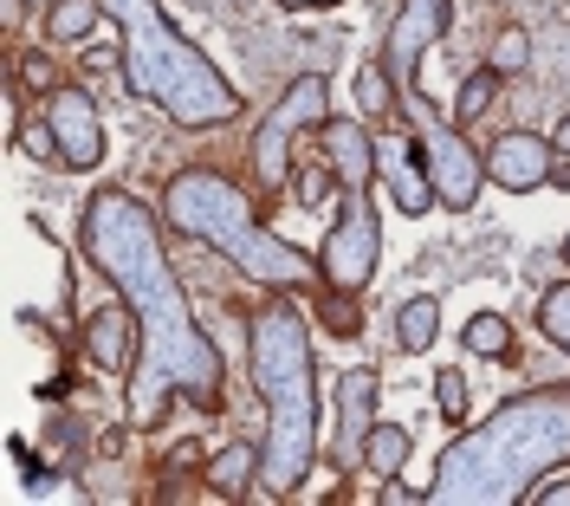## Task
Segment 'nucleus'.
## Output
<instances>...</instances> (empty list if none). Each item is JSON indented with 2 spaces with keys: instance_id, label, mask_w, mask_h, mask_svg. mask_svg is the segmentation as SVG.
<instances>
[{
  "instance_id": "nucleus-1",
  "label": "nucleus",
  "mask_w": 570,
  "mask_h": 506,
  "mask_svg": "<svg viewBox=\"0 0 570 506\" xmlns=\"http://www.w3.org/2000/svg\"><path fill=\"white\" fill-rule=\"evenodd\" d=\"M85 247L105 266L110 286L137 305V325H142V358L130 370V422L156 429L169 397L214 409L220 402V351H214L208 331L195 325L176 273H169V260L156 247L149 215L130 195L105 188V195L85 202Z\"/></svg>"
},
{
  "instance_id": "nucleus-2",
  "label": "nucleus",
  "mask_w": 570,
  "mask_h": 506,
  "mask_svg": "<svg viewBox=\"0 0 570 506\" xmlns=\"http://www.w3.org/2000/svg\"><path fill=\"white\" fill-rule=\"evenodd\" d=\"M247 363L266 422H273L259 441V480L273 494H298V480L318 461V383H312V331L292 299H273L253 312Z\"/></svg>"
},
{
  "instance_id": "nucleus-3",
  "label": "nucleus",
  "mask_w": 570,
  "mask_h": 506,
  "mask_svg": "<svg viewBox=\"0 0 570 506\" xmlns=\"http://www.w3.org/2000/svg\"><path fill=\"white\" fill-rule=\"evenodd\" d=\"M551 461H570V397L505 402L480 435L441 455V480L428 500H519Z\"/></svg>"
},
{
  "instance_id": "nucleus-4",
  "label": "nucleus",
  "mask_w": 570,
  "mask_h": 506,
  "mask_svg": "<svg viewBox=\"0 0 570 506\" xmlns=\"http://www.w3.org/2000/svg\"><path fill=\"white\" fill-rule=\"evenodd\" d=\"M98 7L124 33V78L137 98L163 105L176 124H227L240 110L234 85L163 20V0H98Z\"/></svg>"
},
{
  "instance_id": "nucleus-5",
  "label": "nucleus",
  "mask_w": 570,
  "mask_h": 506,
  "mask_svg": "<svg viewBox=\"0 0 570 506\" xmlns=\"http://www.w3.org/2000/svg\"><path fill=\"white\" fill-rule=\"evenodd\" d=\"M163 215L176 221L181 234H195L202 247H220L240 273L266 280V286H298V280L312 273L305 253L285 247L279 234H266V227L253 221L247 195L220 176V169H181V176L163 188Z\"/></svg>"
},
{
  "instance_id": "nucleus-6",
  "label": "nucleus",
  "mask_w": 570,
  "mask_h": 506,
  "mask_svg": "<svg viewBox=\"0 0 570 506\" xmlns=\"http://www.w3.org/2000/svg\"><path fill=\"white\" fill-rule=\"evenodd\" d=\"M376 260H383V221L370 208V188H344V215H337V227L324 234V247H318L324 286L363 292L376 280Z\"/></svg>"
},
{
  "instance_id": "nucleus-7",
  "label": "nucleus",
  "mask_w": 570,
  "mask_h": 506,
  "mask_svg": "<svg viewBox=\"0 0 570 506\" xmlns=\"http://www.w3.org/2000/svg\"><path fill=\"white\" fill-rule=\"evenodd\" d=\"M324 110H331V85H324L318 72L292 78L285 85V98L273 110H266V124L253 130V176H259V188H279L285 182V144L298 137V130H312V124H324Z\"/></svg>"
},
{
  "instance_id": "nucleus-8",
  "label": "nucleus",
  "mask_w": 570,
  "mask_h": 506,
  "mask_svg": "<svg viewBox=\"0 0 570 506\" xmlns=\"http://www.w3.org/2000/svg\"><path fill=\"white\" fill-rule=\"evenodd\" d=\"M39 110H46V124H52V137H59L66 169H98V163H105V117H98V98H91V91L52 85Z\"/></svg>"
},
{
  "instance_id": "nucleus-9",
  "label": "nucleus",
  "mask_w": 570,
  "mask_h": 506,
  "mask_svg": "<svg viewBox=\"0 0 570 506\" xmlns=\"http://www.w3.org/2000/svg\"><path fill=\"white\" fill-rule=\"evenodd\" d=\"M441 33H448V0H402L395 7L390 39H383V72L395 78V91L415 85V66H422V52Z\"/></svg>"
},
{
  "instance_id": "nucleus-10",
  "label": "nucleus",
  "mask_w": 570,
  "mask_h": 506,
  "mask_svg": "<svg viewBox=\"0 0 570 506\" xmlns=\"http://www.w3.org/2000/svg\"><path fill=\"white\" fill-rule=\"evenodd\" d=\"M487 176L499 188H512V195H532V188H544V182L558 176V144H544L532 130H505L487 149Z\"/></svg>"
},
{
  "instance_id": "nucleus-11",
  "label": "nucleus",
  "mask_w": 570,
  "mask_h": 506,
  "mask_svg": "<svg viewBox=\"0 0 570 506\" xmlns=\"http://www.w3.org/2000/svg\"><path fill=\"white\" fill-rule=\"evenodd\" d=\"M376 176L390 182L395 208L402 215H428L441 195H434V176H428V156H422V137H390L376 144Z\"/></svg>"
},
{
  "instance_id": "nucleus-12",
  "label": "nucleus",
  "mask_w": 570,
  "mask_h": 506,
  "mask_svg": "<svg viewBox=\"0 0 570 506\" xmlns=\"http://www.w3.org/2000/svg\"><path fill=\"white\" fill-rule=\"evenodd\" d=\"M85 358L98 363V370H110V377H130L142 358V325L124 305H98L85 319Z\"/></svg>"
},
{
  "instance_id": "nucleus-13",
  "label": "nucleus",
  "mask_w": 570,
  "mask_h": 506,
  "mask_svg": "<svg viewBox=\"0 0 570 506\" xmlns=\"http://www.w3.org/2000/svg\"><path fill=\"white\" fill-rule=\"evenodd\" d=\"M324 163L337 169V188H370L376 182V137L356 117H324Z\"/></svg>"
},
{
  "instance_id": "nucleus-14",
  "label": "nucleus",
  "mask_w": 570,
  "mask_h": 506,
  "mask_svg": "<svg viewBox=\"0 0 570 506\" xmlns=\"http://www.w3.org/2000/svg\"><path fill=\"white\" fill-rule=\"evenodd\" d=\"M376 397H383V383H376V370H344V383H337V416H344V461L363 455V441L376 429Z\"/></svg>"
},
{
  "instance_id": "nucleus-15",
  "label": "nucleus",
  "mask_w": 570,
  "mask_h": 506,
  "mask_svg": "<svg viewBox=\"0 0 570 506\" xmlns=\"http://www.w3.org/2000/svg\"><path fill=\"white\" fill-rule=\"evenodd\" d=\"M253 468H259V448H253V441H234V448H220V455L208 461V487L214 494H227V500H240L247 480H253Z\"/></svg>"
},
{
  "instance_id": "nucleus-16",
  "label": "nucleus",
  "mask_w": 570,
  "mask_h": 506,
  "mask_svg": "<svg viewBox=\"0 0 570 506\" xmlns=\"http://www.w3.org/2000/svg\"><path fill=\"white\" fill-rule=\"evenodd\" d=\"M363 468L383 474V480H395V474L409 468V429H402V422H376L370 441H363Z\"/></svg>"
},
{
  "instance_id": "nucleus-17",
  "label": "nucleus",
  "mask_w": 570,
  "mask_h": 506,
  "mask_svg": "<svg viewBox=\"0 0 570 506\" xmlns=\"http://www.w3.org/2000/svg\"><path fill=\"white\" fill-rule=\"evenodd\" d=\"M441 338V305L434 299H409L402 312H395V344L402 351H428Z\"/></svg>"
},
{
  "instance_id": "nucleus-18",
  "label": "nucleus",
  "mask_w": 570,
  "mask_h": 506,
  "mask_svg": "<svg viewBox=\"0 0 570 506\" xmlns=\"http://www.w3.org/2000/svg\"><path fill=\"white\" fill-rule=\"evenodd\" d=\"M98 0H52L46 7V39H59V46H71V39H85L91 27H98Z\"/></svg>"
},
{
  "instance_id": "nucleus-19",
  "label": "nucleus",
  "mask_w": 570,
  "mask_h": 506,
  "mask_svg": "<svg viewBox=\"0 0 570 506\" xmlns=\"http://www.w3.org/2000/svg\"><path fill=\"white\" fill-rule=\"evenodd\" d=\"M466 351L473 358H512V319H499V312H480V319H466Z\"/></svg>"
},
{
  "instance_id": "nucleus-20",
  "label": "nucleus",
  "mask_w": 570,
  "mask_h": 506,
  "mask_svg": "<svg viewBox=\"0 0 570 506\" xmlns=\"http://www.w3.org/2000/svg\"><path fill=\"white\" fill-rule=\"evenodd\" d=\"M499 78H505V72H493V66H487V72H473V78H461V98H454V110H461V124H473L480 110H493V98H499Z\"/></svg>"
},
{
  "instance_id": "nucleus-21",
  "label": "nucleus",
  "mask_w": 570,
  "mask_h": 506,
  "mask_svg": "<svg viewBox=\"0 0 570 506\" xmlns=\"http://www.w3.org/2000/svg\"><path fill=\"white\" fill-rule=\"evenodd\" d=\"M538 325H544V338H551L558 351H570V286H551V292H544V305H538Z\"/></svg>"
},
{
  "instance_id": "nucleus-22",
  "label": "nucleus",
  "mask_w": 570,
  "mask_h": 506,
  "mask_svg": "<svg viewBox=\"0 0 570 506\" xmlns=\"http://www.w3.org/2000/svg\"><path fill=\"white\" fill-rule=\"evenodd\" d=\"M525 59H532V33H525V27H505V33L493 39V59H487V66H493V72H525Z\"/></svg>"
},
{
  "instance_id": "nucleus-23",
  "label": "nucleus",
  "mask_w": 570,
  "mask_h": 506,
  "mask_svg": "<svg viewBox=\"0 0 570 506\" xmlns=\"http://www.w3.org/2000/svg\"><path fill=\"white\" fill-rule=\"evenodd\" d=\"M20 149H27V156H39V163H59V169H66V156H59V137H52L46 110H39L33 124H20Z\"/></svg>"
},
{
  "instance_id": "nucleus-24",
  "label": "nucleus",
  "mask_w": 570,
  "mask_h": 506,
  "mask_svg": "<svg viewBox=\"0 0 570 506\" xmlns=\"http://www.w3.org/2000/svg\"><path fill=\"white\" fill-rule=\"evenodd\" d=\"M351 299H356V292L331 286V292H324V305H318V312H324V325L337 331V338H351V331H363V319H356V305H351Z\"/></svg>"
},
{
  "instance_id": "nucleus-25",
  "label": "nucleus",
  "mask_w": 570,
  "mask_h": 506,
  "mask_svg": "<svg viewBox=\"0 0 570 506\" xmlns=\"http://www.w3.org/2000/svg\"><path fill=\"white\" fill-rule=\"evenodd\" d=\"M434 402H441L448 422H461L466 416V377L461 370H434Z\"/></svg>"
},
{
  "instance_id": "nucleus-26",
  "label": "nucleus",
  "mask_w": 570,
  "mask_h": 506,
  "mask_svg": "<svg viewBox=\"0 0 570 506\" xmlns=\"http://www.w3.org/2000/svg\"><path fill=\"white\" fill-rule=\"evenodd\" d=\"M331 182H337V169H331V163H312V169H298V176H292V195H298V202H318Z\"/></svg>"
},
{
  "instance_id": "nucleus-27",
  "label": "nucleus",
  "mask_w": 570,
  "mask_h": 506,
  "mask_svg": "<svg viewBox=\"0 0 570 506\" xmlns=\"http://www.w3.org/2000/svg\"><path fill=\"white\" fill-rule=\"evenodd\" d=\"M532 500H551V506H570V480H544V487H532Z\"/></svg>"
},
{
  "instance_id": "nucleus-28",
  "label": "nucleus",
  "mask_w": 570,
  "mask_h": 506,
  "mask_svg": "<svg viewBox=\"0 0 570 506\" xmlns=\"http://www.w3.org/2000/svg\"><path fill=\"white\" fill-rule=\"evenodd\" d=\"M551 144H558V156H570V117L558 124V137H551Z\"/></svg>"
},
{
  "instance_id": "nucleus-29",
  "label": "nucleus",
  "mask_w": 570,
  "mask_h": 506,
  "mask_svg": "<svg viewBox=\"0 0 570 506\" xmlns=\"http://www.w3.org/2000/svg\"><path fill=\"white\" fill-rule=\"evenodd\" d=\"M285 7H331V0H285Z\"/></svg>"
},
{
  "instance_id": "nucleus-30",
  "label": "nucleus",
  "mask_w": 570,
  "mask_h": 506,
  "mask_svg": "<svg viewBox=\"0 0 570 506\" xmlns=\"http://www.w3.org/2000/svg\"><path fill=\"white\" fill-rule=\"evenodd\" d=\"M27 7H39V13H46V7H52V0H27Z\"/></svg>"
},
{
  "instance_id": "nucleus-31",
  "label": "nucleus",
  "mask_w": 570,
  "mask_h": 506,
  "mask_svg": "<svg viewBox=\"0 0 570 506\" xmlns=\"http://www.w3.org/2000/svg\"><path fill=\"white\" fill-rule=\"evenodd\" d=\"M564 266H570V234H564Z\"/></svg>"
}]
</instances>
